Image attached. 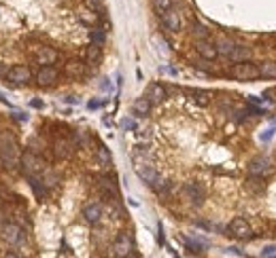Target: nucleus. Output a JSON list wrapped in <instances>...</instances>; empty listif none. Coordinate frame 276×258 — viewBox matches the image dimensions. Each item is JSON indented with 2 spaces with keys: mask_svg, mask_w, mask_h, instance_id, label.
Returning <instances> with one entry per match:
<instances>
[{
  "mask_svg": "<svg viewBox=\"0 0 276 258\" xmlns=\"http://www.w3.org/2000/svg\"><path fill=\"white\" fill-rule=\"evenodd\" d=\"M230 74L236 78V81H257V78H261L259 66H257V64H251L249 60L234 64L232 70H230Z\"/></svg>",
  "mask_w": 276,
  "mask_h": 258,
  "instance_id": "1",
  "label": "nucleus"
},
{
  "mask_svg": "<svg viewBox=\"0 0 276 258\" xmlns=\"http://www.w3.org/2000/svg\"><path fill=\"white\" fill-rule=\"evenodd\" d=\"M181 193L191 205H202L204 199H206V186H204L202 182H197V180L185 182L183 184V189H181Z\"/></svg>",
  "mask_w": 276,
  "mask_h": 258,
  "instance_id": "2",
  "label": "nucleus"
},
{
  "mask_svg": "<svg viewBox=\"0 0 276 258\" xmlns=\"http://www.w3.org/2000/svg\"><path fill=\"white\" fill-rule=\"evenodd\" d=\"M0 237L9 243V246H19V243L26 239V233L17 222H4V225L0 226Z\"/></svg>",
  "mask_w": 276,
  "mask_h": 258,
  "instance_id": "3",
  "label": "nucleus"
},
{
  "mask_svg": "<svg viewBox=\"0 0 276 258\" xmlns=\"http://www.w3.org/2000/svg\"><path fill=\"white\" fill-rule=\"evenodd\" d=\"M21 169L26 171V176H34V174H39V171L45 167V163H42V159H39V155L37 153H32V150H28V153L21 155Z\"/></svg>",
  "mask_w": 276,
  "mask_h": 258,
  "instance_id": "4",
  "label": "nucleus"
},
{
  "mask_svg": "<svg viewBox=\"0 0 276 258\" xmlns=\"http://www.w3.org/2000/svg\"><path fill=\"white\" fill-rule=\"evenodd\" d=\"M132 248H134V243H132V237L127 233H119L117 235V239L113 241V256H119V258H123V256H130L132 254Z\"/></svg>",
  "mask_w": 276,
  "mask_h": 258,
  "instance_id": "5",
  "label": "nucleus"
},
{
  "mask_svg": "<svg viewBox=\"0 0 276 258\" xmlns=\"http://www.w3.org/2000/svg\"><path fill=\"white\" fill-rule=\"evenodd\" d=\"M6 81L13 83V85H26L32 81V72L28 66H21V64H17V66L9 68V72H6Z\"/></svg>",
  "mask_w": 276,
  "mask_h": 258,
  "instance_id": "6",
  "label": "nucleus"
},
{
  "mask_svg": "<svg viewBox=\"0 0 276 258\" xmlns=\"http://www.w3.org/2000/svg\"><path fill=\"white\" fill-rule=\"evenodd\" d=\"M272 167H270V159L264 155H259V157H253L251 163H249V174L253 178H261V176H266V174H270Z\"/></svg>",
  "mask_w": 276,
  "mask_h": 258,
  "instance_id": "7",
  "label": "nucleus"
},
{
  "mask_svg": "<svg viewBox=\"0 0 276 258\" xmlns=\"http://www.w3.org/2000/svg\"><path fill=\"white\" fill-rule=\"evenodd\" d=\"M161 24H164V28L168 32H181V28H183V19H181V13L176 11V9H168L161 13Z\"/></svg>",
  "mask_w": 276,
  "mask_h": 258,
  "instance_id": "8",
  "label": "nucleus"
},
{
  "mask_svg": "<svg viewBox=\"0 0 276 258\" xmlns=\"http://www.w3.org/2000/svg\"><path fill=\"white\" fill-rule=\"evenodd\" d=\"M228 231L234 235V237H240V239H249L251 237V225L242 216L234 218L230 225H228Z\"/></svg>",
  "mask_w": 276,
  "mask_h": 258,
  "instance_id": "9",
  "label": "nucleus"
},
{
  "mask_svg": "<svg viewBox=\"0 0 276 258\" xmlns=\"http://www.w3.org/2000/svg\"><path fill=\"white\" fill-rule=\"evenodd\" d=\"M60 81V72L53 66H40V70L37 72V83L40 87H51Z\"/></svg>",
  "mask_w": 276,
  "mask_h": 258,
  "instance_id": "10",
  "label": "nucleus"
},
{
  "mask_svg": "<svg viewBox=\"0 0 276 258\" xmlns=\"http://www.w3.org/2000/svg\"><path fill=\"white\" fill-rule=\"evenodd\" d=\"M196 51L200 57H204V60H217L219 57V49H217V42H210L208 38L206 40H196Z\"/></svg>",
  "mask_w": 276,
  "mask_h": 258,
  "instance_id": "11",
  "label": "nucleus"
},
{
  "mask_svg": "<svg viewBox=\"0 0 276 258\" xmlns=\"http://www.w3.org/2000/svg\"><path fill=\"white\" fill-rule=\"evenodd\" d=\"M34 60L37 64H42V66H51V64L58 62V51H55L53 47H37V51H34Z\"/></svg>",
  "mask_w": 276,
  "mask_h": 258,
  "instance_id": "12",
  "label": "nucleus"
},
{
  "mask_svg": "<svg viewBox=\"0 0 276 258\" xmlns=\"http://www.w3.org/2000/svg\"><path fill=\"white\" fill-rule=\"evenodd\" d=\"M145 96L149 97V102H151V104H161V102H164V99L168 97V89H166L161 83H151V85L147 87V93H145Z\"/></svg>",
  "mask_w": 276,
  "mask_h": 258,
  "instance_id": "13",
  "label": "nucleus"
},
{
  "mask_svg": "<svg viewBox=\"0 0 276 258\" xmlns=\"http://www.w3.org/2000/svg\"><path fill=\"white\" fill-rule=\"evenodd\" d=\"M75 153V144L66 138H58L53 142V155L58 157V159H68L70 155Z\"/></svg>",
  "mask_w": 276,
  "mask_h": 258,
  "instance_id": "14",
  "label": "nucleus"
},
{
  "mask_svg": "<svg viewBox=\"0 0 276 258\" xmlns=\"http://www.w3.org/2000/svg\"><path fill=\"white\" fill-rule=\"evenodd\" d=\"M28 184H30V189H32V193H34V197L39 199V201H42V199H47V189L49 186L45 184V180L42 178H39L37 174L34 176H28Z\"/></svg>",
  "mask_w": 276,
  "mask_h": 258,
  "instance_id": "15",
  "label": "nucleus"
},
{
  "mask_svg": "<svg viewBox=\"0 0 276 258\" xmlns=\"http://www.w3.org/2000/svg\"><path fill=\"white\" fill-rule=\"evenodd\" d=\"M64 72L70 78H83L87 74V64H83L81 60H70V62H66V66H64Z\"/></svg>",
  "mask_w": 276,
  "mask_h": 258,
  "instance_id": "16",
  "label": "nucleus"
},
{
  "mask_svg": "<svg viewBox=\"0 0 276 258\" xmlns=\"http://www.w3.org/2000/svg\"><path fill=\"white\" fill-rule=\"evenodd\" d=\"M83 218L89 225H98L102 220V205L100 203H87L83 207Z\"/></svg>",
  "mask_w": 276,
  "mask_h": 258,
  "instance_id": "17",
  "label": "nucleus"
},
{
  "mask_svg": "<svg viewBox=\"0 0 276 258\" xmlns=\"http://www.w3.org/2000/svg\"><path fill=\"white\" fill-rule=\"evenodd\" d=\"M251 57V49L246 47V45H236L232 49V53L228 55V60L234 62V64H238V62H246Z\"/></svg>",
  "mask_w": 276,
  "mask_h": 258,
  "instance_id": "18",
  "label": "nucleus"
},
{
  "mask_svg": "<svg viewBox=\"0 0 276 258\" xmlns=\"http://www.w3.org/2000/svg\"><path fill=\"white\" fill-rule=\"evenodd\" d=\"M151 106H153V104L149 102V97L145 96V97H138L136 102L132 104V110H134V114H136V117L143 119V117H147V114L151 112Z\"/></svg>",
  "mask_w": 276,
  "mask_h": 258,
  "instance_id": "19",
  "label": "nucleus"
},
{
  "mask_svg": "<svg viewBox=\"0 0 276 258\" xmlns=\"http://www.w3.org/2000/svg\"><path fill=\"white\" fill-rule=\"evenodd\" d=\"M189 96L197 106H210L212 96H210V91H206V89H189Z\"/></svg>",
  "mask_w": 276,
  "mask_h": 258,
  "instance_id": "20",
  "label": "nucleus"
},
{
  "mask_svg": "<svg viewBox=\"0 0 276 258\" xmlns=\"http://www.w3.org/2000/svg\"><path fill=\"white\" fill-rule=\"evenodd\" d=\"M189 34L194 36L196 40H206L210 36V30L204 24H200V21H194V24L189 26Z\"/></svg>",
  "mask_w": 276,
  "mask_h": 258,
  "instance_id": "21",
  "label": "nucleus"
},
{
  "mask_svg": "<svg viewBox=\"0 0 276 258\" xmlns=\"http://www.w3.org/2000/svg\"><path fill=\"white\" fill-rule=\"evenodd\" d=\"M111 153H109V148H106V146H98L96 148V163H98V165H100V167H111Z\"/></svg>",
  "mask_w": 276,
  "mask_h": 258,
  "instance_id": "22",
  "label": "nucleus"
},
{
  "mask_svg": "<svg viewBox=\"0 0 276 258\" xmlns=\"http://www.w3.org/2000/svg\"><path fill=\"white\" fill-rule=\"evenodd\" d=\"M85 57H87V64H100V60H102V47L91 42V45L85 49Z\"/></svg>",
  "mask_w": 276,
  "mask_h": 258,
  "instance_id": "23",
  "label": "nucleus"
},
{
  "mask_svg": "<svg viewBox=\"0 0 276 258\" xmlns=\"http://www.w3.org/2000/svg\"><path fill=\"white\" fill-rule=\"evenodd\" d=\"M259 66V74H261V78H276V62H261V64H257Z\"/></svg>",
  "mask_w": 276,
  "mask_h": 258,
  "instance_id": "24",
  "label": "nucleus"
},
{
  "mask_svg": "<svg viewBox=\"0 0 276 258\" xmlns=\"http://www.w3.org/2000/svg\"><path fill=\"white\" fill-rule=\"evenodd\" d=\"M149 186H151V189H153L155 193H158V195H166L168 189H170V182L166 180V178L158 176V178H155V180H153L151 184H149Z\"/></svg>",
  "mask_w": 276,
  "mask_h": 258,
  "instance_id": "25",
  "label": "nucleus"
},
{
  "mask_svg": "<svg viewBox=\"0 0 276 258\" xmlns=\"http://www.w3.org/2000/svg\"><path fill=\"white\" fill-rule=\"evenodd\" d=\"M89 40L94 42V45H104L106 42V30H102V28H94V30H89Z\"/></svg>",
  "mask_w": 276,
  "mask_h": 258,
  "instance_id": "26",
  "label": "nucleus"
},
{
  "mask_svg": "<svg viewBox=\"0 0 276 258\" xmlns=\"http://www.w3.org/2000/svg\"><path fill=\"white\" fill-rule=\"evenodd\" d=\"M234 47H236V45H234V42L230 40V38H221V40H219L217 42V49H219V55H225V57H228L230 53H232V49Z\"/></svg>",
  "mask_w": 276,
  "mask_h": 258,
  "instance_id": "27",
  "label": "nucleus"
},
{
  "mask_svg": "<svg viewBox=\"0 0 276 258\" xmlns=\"http://www.w3.org/2000/svg\"><path fill=\"white\" fill-rule=\"evenodd\" d=\"M79 17H81V21H85V24H96V21H98V15H96V11H91V9L83 11Z\"/></svg>",
  "mask_w": 276,
  "mask_h": 258,
  "instance_id": "28",
  "label": "nucleus"
},
{
  "mask_svg": "<svg viewBox=\"0 0 276 258\" xmlns=\"http://www.w3.org/2000/svg\"><path fill=\"white\" fill-rule=\"evenodd\" d=\"M42 180H45V184L49 186V189H53V186L58 184V176H55L53 171H45V174H42Z\"/></svg>",
  "mask_w": 276,
  "mask_h": 258,
  "instance_id": "29",
  "label": "nucleus"
},
{
  "mask_svg": "<svg viewBox=\"0 0 276 258\" xmlns=\"http://www.w3.org/2000/svg\"><path fill=\"white\" fill-rule=\"evenodd\" d=\"M153 4H155V9H158L159 13L172 9V0H153Z\"/></svg>",
  "mask_w": 276,
  "mask_h": 258,
  "instance_id": "30",
  "label": "nucleus"
},
{
  "mask_svg": "<svg viewBox=\"0 0 276 258\" xmlns=\"http://www.w3.org/2000/svg\"><path fill=\"white\" fill-rule=\"evenodd\" d=\"M85 6L91 11H100L102 9V0H85Z\"/></svg>",
  "mask_w": 276,
  "mask_h": 258,
  "instance_id": "31",
  "label": "nucleus"
},
{
  "mask_svg": "<svg viewBox=\"0 0 276 258\" xmlns=\"http://www.w3.org/2000/svg\"><path fill=\"white\" fill-rule=\"evenodd\" d=\"M261 256H276V246H266L264 250H261Z\"/></svg>",
  "mask_w": 276,
  "mask_h": 258,
  "instance_id": "32",
  "label": "nucleus"
},
{
  "mask_svg": "<svg viewBox=\"0 0 276 258\" xmlns=\"http://www.w3.org/2000/svg\"><path fill=\"white\" fill-rule=\"evenodd\" d=\"M123 129H136V123H134V121L132 119H123Z\"/></svg>",
  "mask_w": 276,
  "mask_h": 258,
  "instance_id": "33",
  "label": "nucleus"
},
{
  "mask_svg": "<svg viewBox=\"0 0 276 258\" xmlns=\"http://www.w3.org/2000/svg\"><path fill=\"white\" fill-rule=\"evenodd\" d=\"M272 135H274V127H272V129H268V131H264V133H261V140H264V142H268V140H272Z\"/></svg>",
  "mask_w": 276,
  "mask_h": 258,
  "instance_id": "34",
  "label": "nucleus"
},
{
  "mask_svg": "<svg viewBox=\"0 0 276 258\" xmlns=\"http://www.w3.org/2000/svg\"><path fill=\"white\" fill-rule=\"evenodd\" d=\"M225 252H228V254H236V256H242V252H240L238 248H228Z\"/></svg>",
  "mask_w": 276,
  "mask_h": 258,
  "instance_id": "35",
  "label": "nucleus"
},
{
  "mask_svg": "<svg viewBox=\"0 0 276 258\" xmlns=\"http://www.w3.org/2000/svg\"><path fill=\"white\" fill-rule=\"evenodd\" d=\"M249 102H251V104H259V102H261V99H259L257 96H249Z\"/></svg>",
  "mask_w": 276,
  "mask_h": 258,
  "instance_id": "36",
  "label": "nucleus"
},
{
  "mask_svg": "<svg viewBox=\"0 0 276 258\" xmlns=\"http://www.w3.org/2000/svg\"><path fill=\"white\" fill-rule=\"evenodd\" d=\"M87 106H89V108H91V110H94V108H100V102H96V99H94V102H89Z\"/></svg>",
  "mask_w": 276,
  "mask_h": 258,
  "instance_id": "37",
  "label": "nucleus"
},
{
  "mask_svg": "<svg viewBox=\"0 0 276 258\" xmlns=\"http://www.w3.org/2000/svg\"><path fill=\"white\" fill-rule=\"evenodd\" d=\"M32 106H34V108H42V102H39V99H34Z\"/></svg>",
  "mask_w": 276,
  "mask_h": 258,
  "instance_id": "38",
  "label": "nucleus"
},
{
  "mask_svg": "<svg viewBox=\"0 0 276 258\" xmlns=\"http://www.w3.org/2000/svg\"><path fill=\"white\" fill-rule=\"evenodd\" d=\"M17 119H19V121H26V119H28V114H24V112H17Z\"/></svg>",
  "mask_w": 276,
  "mask_h": 258,
  "instance_id": "39",
  "label": "nucleus"
},
{
  "mask_svg": "<svg viewBox=\"0 0 276 258\" xmlns=\"http://www.w3.org/2000/svg\"><path fill=\"white\" fill-rule=\"evenodd\" d=\"M6 72H9V70H4L2 66H0V74H4V76H6Z\"/></svg>",
  "mask_w": 276,
  "mask_h": 258,
  "instance_id": "40",
  "label": "nucleus"
}]
</instances>
